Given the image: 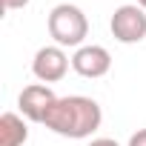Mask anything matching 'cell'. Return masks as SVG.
I'll return each mask as SVG.
<instances>
[{"instance_id": "1", "label": "cell", "mask_w": 146, "mask_h": 146, "mask_svg": "<svg viewBox=\"0 0 146 146\" xmlns=\"http://www.w3.org/2000/svg\"><path fill=\"white\" fill-rule=\"evenodd\" d=\"M100 123H103V112H100L98 100H92L86 95L57 98L43 117L46 129H52L60 137H72V140L89 137L95 129H100Z\"/></svg>"}, {"instance_id": "2", "label": "cell", "mask_w": 146, "mask_h": 146, "mask_svg": "<svg viewBox=\"0 0 146 146\" xmlns=\"http://www.w3.org/2000/svg\"><path fill=\"white\" fill-rule=\"evenodd\" d=\"M49 35L54 40V46H83L86 35H89V20L83 15V9L72 6V3H57L49 12Z\"/></svg>"}, {"instance_id": "3", "label": "cell", "mask_w": 146, "mask_h": 146, "mask_svg": "<svg viewBox=\"0 0 146 146\" xmlns=\"http://www.w3.org/2000/svg\"><path fill=\"white\" fill-rule=\"evenodd\" d=\"M109 29H112V37L117 43H140L146 37V12L137 6V3H126V6H117L112 20H109Z\"/></svg>"}, {"instance_id": "4", "label": "cell", "mask_w": 146, "mask_h": 146, "mask_svg": "<svg viewBox=\"0 0 146 146\" xmlns=\"http://www.w3.org/2000/svg\"><path fill=\"white\" fill-rule=\"evenodd\" d=\"M69 54L63 52V46H43L35 52V60H32V72L40 83H57L66 78L69 72Z\"/></svg>"}, {"instance_id": "5", "label": "cell", "mask_w": 146, "mask_h": 146, "mask_svg": "<svg viewBox=\"0 0 146 146\" xmlns=\"http://www.w3.org/2000/svg\"><path fill=\"white\" fill-rule=\"evenodd\" d=\"M72 69H75L80 78L98 80V78L109 75V69H112V54H109V49L95 46V43L80 46L75 54H72Z\"/></svg>"}, {"instance_id": "6", "label": "cell", "mask_w": 146, "mask_h": 146, "mask_svg": "<svg viewBox=\"0 0 146 146\" xmlns=\"http://www.w3.org/2000/svg\"><path fill=\"white\" fill-rule=\"evenodd\" d=\"M54 100H57V95H54L46 83H32V86H26V89L20 92L17 106H20V112H23L26 120L43 123V117H46V112L52 109Z\"/></svg>"}, {"instance_id": "7", "label": "cell", "mask_w": 146, "mask_h": 146, "mask_svg": "<svg viewBox=\"0 0 146 146\" xmlns=\"http://www.w3.org/2000/svg\"><path fill=\"white\" fill-rule=\"evenodd\" d=\"M29 140V126L20 115L3 112L0 115V146H23Z\"/></svg>"}, {"instance_id": "8", "label": "cell", "mask_w": 146, "mask_h": 146, "mask_svg": "<svg viewBox=\"0 0 146 146\" xmlns=\"http://www.w3.org/2000/svg\"><path fill=\"white\" fill-rule=\"evenodd\" d=\"M0 3H3V9H6V12H15V9H26L32 0H0Z\"/></svg>"}, {"instance_id": "9", "label": "cell", "mask_w": 146, "mask_h": 146, "mask_svg": "<svg viewBox=\"0 0 146 146\" xmlns=\"http://www.w3.org/2000/svg\"><path fill=\"white\" fill-rule=\"evenodd\" d=\"M129 146H146V129H137V132L129 137Z\"/></svg>"}, {"instance_id": "10", "label": "cell", "mask_w": 146, "mask_h": 146, "mask_svg": "<svg viewBox=\"0 0 146 146\" xmlns=\"http://www.w3.org/2000/svg\"><path fill=\"white\" fill-rule=\"evenodd\" d=\"M89 146H117V140H112V137H95Z\"/></svg>"}, {"instance_id": "11", "label": "cell", "mask_w": 146, "mask_h": 146, "mask_svg": "<svg viewBox=\"0 0 146 146\" xmlns=\"http://www.w3.org/2000/svg\"><path fill=\"white\" fill-rule=\"evenodd\" d=\"M137 6H140V9H143V12H146V0H137Z\"/></svg>"}]
</instances>
